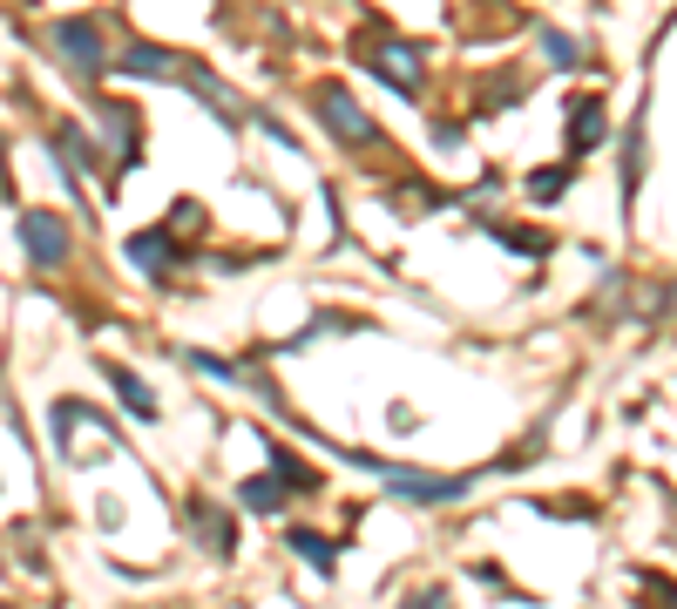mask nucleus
Masks as SVG:
<instances>
[{
  "label": "nucleus",
  "mask_w": 677,
  "mask_h": 609,
  "mask_svg": "<svg viewBox=\"0 0 677 609\" xmlns=\"http://www.w3.org/2000/svg\"><path fill=\"white\" fill-rule=\"evenodd\" d=\"M21 244H28V265L35 272H55L61 257H68V230L48 210H21Z\"/></svg>",
  "instance_id": "obj_5"
},
{
  "label": "nucleus",
  "mask_w": 677,
  "mask_h": 609,
  "mask_svg": "<svg viewBox=\"0 0 677 609\" xmlns=\"http://www.w3.org/2000/svg\"><path fill=\"white\" fill-rule=\"evenodd\" d=\"M244 508H258V514H278V508H285V488H278L272 474H258V481H244Z\"/></svg>",
  "instance_id": "obj_17"
},
{
  "label": "nucleus",
  "mask_w": 677,
  "mask_h": 609,
  "mask_svg": "<svg viewBox=\"0 0 677 609\" xmlns=\"http://www.w3.org/2000/svg\"><path fill=\"white\" fill-rule=\"evenodd\" d=\"M272 474H278V488H298V494H312V488H318V474H312L292 448H278V441H272Z\"/></svg>",
  "instance_id": "obj_12"
},
{
  "label": "nucleus",
  "mask_w": 677,
  "mask_h": 609,
  "mask_svg": "<svg viewBox=\"0 0 677 609\" xmlns=\"http://www.w3.org/2000/svg\"><path fill=\"white\" fill-rule=\"evenodd\" d=\"M102 122H109V136H116V163H122V169H136V163H143L136 109H129V102H102Z\"/></svg>",
  "instance_id": "obj_7"
},
{
  "label": "nucleus",
  "mask_w": 677,
  "mask_h": 609,
  "mask_svg": "<svg viewBox=\"0 0 677 609\" xmlns=\"http://www.w3.org/2000/svg\"><path fill=\"white\" fill-rule=\"evenodd\" d=\"M184 81L204 96V109H210L217 122H237V102H230V89H224V81H210V68H197V61H190V68H184Z\"/></svg>",
  "instance_id": "obj_10"
},
{
  "label": "nucleus",
  "mask_w": 677,
  "mask_h": 609,
  "mask_svg": "<svg viewBox=\"0 0 677 609\" xmlns=\"http://www.w3.org/2000/svg\"><path fill=\"white\" fill-rule=\"evenodd\" d=\"M637 184H644V116L624 129V197H637Z\"/></svg>",
  "instance_id": "obj_15"
},
{
  "label": "nucleus",
  "mask_w": 677,
  "mask_h": 609,
  "mask_svg": "<svg viewBox=\"0 0 677 609\" xmlns=\"http://www.w3.org/2000/svg\"><path fill=\"white\" fill-rule=\"evenodd\" d=\"M190 366H197L204 380H237V366H230V360H210V353H190Z\"/></svg>",
  "instance_id": "obj_20"
},
{
  "label": "nucleus",
  "mask_w": 677,
  "mask_h": 609,
  "mask_svg": "<svg viewBox=\"0 0 677 609\" xmlns=\"http://www.w3.org/2000/svg\"><path fill=\"white\" fill-rule=\"evenodd\" d=\"M312 109H318V122H325L338 143H380V122H373V116H366L346 89H318V96H312Z\"/></svg>",
  "instance_id": "obj_3"
},
{
  "label": "nucleus",
  "mask_w": 677,
  "mask_h": 609,
  "mask_svg": "<svg viewBox=\"0 0 677 609\" xmlns=\"http://www.w3.org/2000/svg\"><path fill=\"white\" fill-rule=\"evenodd\" d=\"M292 549H298V556H305L312 569H325V576L338 569V542H325L318 529H292Z\"/></svg>",
  "instance_id": "obj_13"
},
{
  "label": "nucleus",
  "mask_w": 677,
  "mask_h": 609,
  "mask_svg": "<svg viewBox=\"0 0 677 609\" xmlns=\"http://www.w3.org/2000/svg\"><path fill=\"white\" fill-rule=\"evenodd\" d=\"M116 68H122V75H177L169 48H156V41H129V48L116 55Z\"/></svg>",
  "instance_id": "obj_9"
},
{
  "label": "nucleus",
  "mask_w": 677,
  "mask_h": 609,
  "mask_svg": "<svg viewBox=\"0 0 677 609\" xmlns=\"http://www.w3.org/2000/svg\"><path fill=\"white\" fill-rule=\"evenodd\" d=\"M55 55L75 68V75H102L109 68V48H102V28L89 21V14H75V21H55Z\"/></svg>",
  "instance_id": "obj_2"
},
{
  "label": "nucleus",
  "mask_w": 677,
  "mask_h": 609,
  "mask_svg": "<svg viewBox=\"0 0 677 609\" xmlns=\"http://www.w3.org/2000/svg\"><path fill=\"white\" fill-rule=\"evenodd\" d=\"M400 609H454V602H448V589H413Z\"/></svg>",
  "instance_id": "obj_21"
},
{
  "label": "nucleus",
  "mask_w": 677,
  "mask_h": 609,
  "mask_svg": "<svg viewBox=\"0 0 677 609\" xmlns=\"http://www.w3.org/2000/svg\"><path fill=\"white\" fill-rule=\"evenodd\" d=\"M360 61H366L373 75H386L400 96H413V89H420V48H413V41H400V35H380L373 48H360Z\"/></svg>",
  "instance_id": "obj_4"
},
{
  "label": "nucleus",
  "mask_w": 677,
  "mask_h": 609,
  "mask_svg": "<svg viewBox=\"0 0 677 609\" xmlns=\"http://www.w3.org/2000/svg\"><path fill=\"white\" fill-rule=\"evenodd\" d=\"M14 184H8V143H0V197H8Z\"/></svg>",
  "instance_id": "obj_22"
},
{
  "label": "nucleus",
  "mask_w": 677,
  "mask_h": 609,
  "mask_svg": "<svg viewBox=\"0 0 677 609\" xmlns=\"http://www.w3.org/2000/svg\"><path fill=\"white\" fill-rule=\"evenodd\" d=\"M55 143L68 149V163H75V169H96V163H102V156H96V143H89V136H81L75 122H61V129H55Z\"/></svg>",
  "instance_id": "obj_16"
},
{
  "label": "nucleus",
  "mask_w": 677,
  "mask_h": 609,
  "mask_svg": "<svg viewBox=\"0 0 677 609\" xmlns=\"http://www.w3.org/2000/svg\"><path fill=\"white\" fill-rule=\"evenodd\" d=\"M604 129H610L604 96H576V102H569V156H589V149L604 143Z\"/></svg>",
  "instance_id": "obj_6"
},
{
  "label": "nucleus",
  "mask_w": 677,
  "mask_h": 609,
  "mask_svg": "<svg viewBox=\"0 0 677 609\" xmlns=\"http://www.w3.org/2000/svg\"><path fill=\"white\" fill-rule=\"evenodd\" d=\"M366 468L380 474V488H386V494L420 501V508H441V501H461V494H468V481H461V474H428V468H400V461H366Z\"/></svg>",
  "instance_id": "obj_1"
},
{
  "label": "nucleus",
  "mask_w": 677,
  "mask_h": 609,
  "mask_svg": "<svg viewBox=\"0 0 677 609\" xmlns=\"http://www.w3.org/2000/svg\"><path fill=\"white\" fill-rule=\"evenodd\" d=\"M109 386H116V400H122L136 420H156V393H149V386H143L129 366H109Z\"/></svg>",
  "instance_id": "obj_11"
},
{
  "label": "nucleus",
  "mask_w": 677,
  "mask_h": 609,
  "mask_svg": "<svg viewBox=\"0 0 677 609\" xmlns=\"http://www.w3.org/2000/svg\"><path fill=\"white\" fill-rule=\"evenodd\" d=\"M169 257H177L169 230H136V237H129V265H136V272H163Z\"/></svg>",
  "instance_id": "obj_8"
},
{
  "label": "nucleus",
  "mask_w": 677,
  "mask_h": 609,
  "mask_svg": "<svg viewBox=\"0 0 677 609\" xmlns=\"http://www.w3.org/2000/svg\"><path fill=\"white\" fill-rule=\"evenodd\" d=\"M542 48H549V61H556V68H576V61H582V48H576L562 28H542Z\"/></svg>",
  "instance_id": "obj_19"
},
{
  "label": "nucleus",
  "mask_w": 677,
  "mask_h": 609,
  "mask_svg": "<svg viewBox=\"0 0 677 609\" xmlns=\"http://www.w3.org/2000/svg\"><path fill=\"white\" fill-rule=\"evenodd\" d=\"M562 190H569V169H536V177H529V197L536 204H556Z\"/></svg>",
  "instance_id": "obj_18"
},
{
  "label": "nucleus",
  "mask_w": 677,
  "mask_h": 609,
  "mask_svg": "<svg viewBox=\"0 0 677 609\" xmlns=\"http://www.w3.org/2000/svg\"><path fill=\"white\" fill-rule=\"evenodd\" d=\"M197 536H204V549H217V556L237 549V542H230V514H217L210 501H197Z\"/></svg>",
  "instance_id": "obj_14"
}]
</instances>
